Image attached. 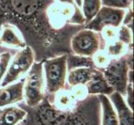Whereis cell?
Here are the masks:
<instances>
[{"mask_svg":"<svg viewBox=\"0 0 134 125\" xmlns=\"http://www.w3.org/2000/svg\"><path fill=\"white\" fill-rule=\"evenodd\" d=\"M6 24L15 26L27 43L40 53L58 52L84 29L86 22L76 3L59 0H0V29Z\"/></svg>","mask_w":134,"mask_h":125,"instance_id":"1","label":"cell"},{"mask_svg":"<svg viewBox=\"0 0 134 125\" xmlns=\"http://www.w3.org/2000/svg\"><path fill=\"white\" fill-rule=\"evenodd\" d=\"M68 53L45 59L43 62V70L47 95L53 96L60 90L66 89L68 67Z\"/></svg>","mask_w":134,"mask_h":125,"instance_id":"2","label":"cell"},{"mask_svg":"<svg viewBox=\"0 0 134 125\" xmlns=\"http://www.w3.org/2000/svg\"><path fill=\"white\" fill-rule=\"evenodd\" d=\"M46 98L43 62H34L24 77V100L27 107L36 108Z\"/></svg>","mask_w":134,"mask_h":125,"instance_id":"3","label":"cell"},{"mask_svg":"<svg viewBox=\"0 0 134 125\" xmlns=\"http://www.w3.org/2000/svg\"><path fill=\"white\" fill-rule=\"evenodd\" d=\"M106 45L101 33L87 29L77 31L70 39L71 51L80 56L92 57L99 50H104Z\"/></svg>","mask_w":134,"mask_h":125,"instance_id":"4","label":"cell"},{"mask_svg":"<svg viewBox=\"0 0 134 125\" xmlns=\"http://www.w3.org/2000/svg\"><path fill=\"white\" fill-rule=\"evenodd\" d=\"M35 53L30 46L18 50L11 58L8 70L0 86L3 87L24 78L35 62Z\"/></svg>","mask_w":134,"mask_h":125,"instance_id":"5","label":"cell"},{"mask_svg":"<svg viewBox=\"0 0 134 125\" xmlns=\"http://www.w3.org/2000/svg\"><path fill=\"white\" fill-rule=\"evenodd\" d=\"M129 70L131 69L128 67L127 54H125L121 58H112L108 65L102 72L113 90L124 97L128 83Z\"/></svg>","mask_w":134,"mask_h":125,"instance_id":"6","label":"cell"},{"mask_svg":"<svg viewBox=\"0 0 134 125\" xmlns=\"http://www.w3.org/2000/svg\"><path fill=\"white\" fill-rule=\"evenodd\" d=\"M125 13V9L102 6L96 16L85 24L84 29L101 33L106 27L118 28L122 24Z\"/></svg>","mask_w":134,"mask_h":125,"instance_id":"7","label":"cell"},{"mask_svg":"<svg viewBox=\"0 0 134 125\" xmlns=\"http://www.w3.org/2000/svg\"><path fill=\"white\" fill-rule=\"evenodd\" d=\"M27 46V43L18 29L12 24H6L0 29V49H22Z\"/></svg>","mask_w":134,"mask_h":125,"instance_id":"8","label":"cell"},{"mask_svg":"<svg viewBox=\"0 0 134 125\" xmlns=\"http://www.w3.org/2000/svg\"><path fill=\"white\" fill-rule=\"evenodd\" d=\"M24 78L6 86H0V108L14 105L24 100Z\"/></svg>","mask_w":134,"mask_h":125,"instance_id":"9","label":"cell"},{"mask_svg":"<svg viewBox=\"0 0 134 125\" xmlns=\"http://www.w3.org/2000/svg\"><path fill=\"white\" fill-rule=\"evenodd\" d=\"M108 98L116 111L119 125H133L132 109L128 107L124 97L114 91L108 96Z\"/></svg>","mask_w":134,"mask_h":125,"instance_id":"10","label":"cell"},{"mask_svg":"<svg viewBox=\"0 0 134 125\" xmlns=\"http://www.w3.org/2000/svg\"><path fill=\"white\" fill-rule=\"evenodd\" d=\"M87 95H107L109 96L114 92L103 76L101 70L97 69L95 74L91 78V80L85 85Z\"/></svg>","mask_w":134,"mask_h":125,"instance_id":"11","label":"cell"},{"mask_svg":"<svg viewBox=\"0 0 134 125\" xmlns=\"http://www.w3.org/2000/svg\"><path fill=\"white\" fill-rule=\"evenodd\" d=\"M97 68H80L68 72L67 85L70 89L77 86H85L93 77Z\"/></svg>","mask_w":134,"mask_h":125,"instance_id":"12","label":"cell"},{"mask_svg":"<svg viewBox=\"0 0 134 125\" xmlns=\"http://www.w3.org/2000/svg\"><path fill=\"white\" fill-rule=\"evenodd\" d=\"M27 115V111L18 106L0 108V125H18L24 121Z\"/></svg>","mask_w":134,"mask_h":125,"instance_id":"13","label":"cell"},{"mask_svg":"<svg viewBox=\"0 0 134 125\" xmlns=\"http://www.w3.org/2000/svg\"><path fill=\"white\" fill-rule=\"evenodd\" d=\"M101 108L100 125H119L118 118L113 104L107 95H98Z\"/></svg>","mask_w":134,"mask_h":125,"instance_id":"14","label":"cell"},{"mask_svg":"<svg viewBox=\"0 0 134 125\" xmlns=\"http://www.w3.org/2000/svg\"><path fill=\"white\" fill-rule=\"evenodd\" d=\"M77 99L73 94L72 89L69 90L64 89L60 90L53 96V102L51 104L60 111L63 112H70L74 109L76 106Z\"/></svg>","mask_w":134,"mask_h":125,"instance_id":"15","label":"cell"},{"mask_svg":"<svg viewBox=\"0 0 134 125\" xmlns=\"http://www.w3.org/2000/svg\"><path fill=\"white\" fill-rule=\"evenodd\" d=\"M68 71L80 68H94L92 57L80 56L76 54H68L67 58Z\"/></svg>","mask_w":134,"mask_h":125,"instance_id":"16","label":"cell"},{"mask_svg":"<svg viewBox=\"0 0 134 125\" xmlns=\"http://www.w3.org/2000/svg\"><path fill=\"white\" fill-rule=\"evenodd\" d=\"M111 58H118L124 56L132 50V46H128L119 40H115L108 43L104 49Z\"/></svg>","mask_w":134,"mask_h":125,"instance_id":"17","label":"cell"},{"mask_svg":"<svg viewBox=\"0 0 134 125\" xmlns=\"http://www.w3.org/2000/svg\"><path fill=\"white\" fill-rule=\"evenodd\" d=\"M101 7V0H82V13L85 18L86 24L96 16Z\"/></svg>","mask_w":134,"mask_h":125,"instance_id":"18","label":"cell"},{"mask_svg":"<svg viewBox=\"0 0 134 125\" xmlns=\"http://www.w3.org/2000/svg\"><path fill=\"white\" fill-rule=\"evenodd\" d=\"M92 58V61H93L94 68L101 71H103L108 65L111 59H112L105 50H99Z\"/></svg>","mask_w":134,"mask_h":125,"instance_id":"19","label":"cell"},{"mask_svg":"<svg viewBox=\"0 0 134 125\" xmlns=\"http://www.w3.org/2000/svg\"><path fill=\"white\" fill-rule=\"evenodd\" d=\"M118 40L128 46L132 45V30L127 26L121 24L118 28Z\"/></svg>","mask_w":134,"mask_h":125,"instance_id":"20","label":"cell"},{"mask_svg":"<svg viewBox=\"0 0 134 125\" xmlns=\"http://www.w3.org/2000/svg\"><path fill=\"white\" fill-rule=\"evenodd\" d=\"M101 2L102 6L126 10V9L132 7L133 0H101Z\"/></svg>","mask_w":134,"mask_h":125,"instance_id":"21","label":"cell"},{"mask_svg":"<svg viewBox=\"0 0 134 125\" xmlns=\"http://www.w3.org/2000/svg\"><path fill=\"white\" fill-rule=\"evenodd\" d=\"M12 58V53L9 51H3L0 53V83H2L6 74L9 63Z\"/></svg>","mask_w":134,"mask_h":125,"instance_id":"22","label":"cell"},{"mask_svg":"<svg viewBox=\"0 0 134 125\" xmlns=\"http://www.w3.org/2000/svg\"><path fill=\"white\" fill-rule=\"evenodd\" d=\"M67 125H92V123L83 113L77 112L72 113V117L69 115V119Z\"/></svg>","mask_w":134,"mask_h":125,"instance_id":"23","label":"cell"},{"mask_svg":"<svg viewBox=\"0 0 134 125\" xmlns=\"http://www.w3.org/2000/svg\"><path fill=\"white\" fill-rule=\"evenodd\" d=\"M101 35L103 37V39L105 40L106 44L113 42L117 40L118 38V28L106 27L101 31Z\"/></svg>","mask_w":134,"mask_h":125,"instance_id":"24","label":"cell"},{"mask_svg":"<svg viewBox=\"0 0 134 125\" xmlns=\"http://www.w3.org/2000/svg\"><path fill=\"white\" fill-rule=\"evenodd\" d=\"M132 19H133V11H132V7H131L126 9V13L123 17L122 24L127 26V28L132 30Z\"/></svg>","mask_w":134,"mask_h":125,"instance_id":"25","label":"cell"},{"mask_svg":"<svg viewBox=\"0 0 134 125\" xmlns=\"http://www.w3.org/2000/svg\"><path fill=\"white\" fill-rule=\"evenodd\" d=\"M75 2V3L77 4V6L78 8H82V0H73Z\"/></svg>","mask_w":134,"mask_h":125,"instance_id":"26","label":"cell"},{"mask_svg":"<svg viewBox=\"0 0 134 125\" xmlns=\"http://www.w3.org/2000/svg\"><path fill=\"white\" fill-rule=\"evenodd\" d=\"M18 125H23V124H21V123H19V124H18Z\"/></svg>","mask_w":134,"mask_h":125,"instance_id":"27","label":"cell"}]
</instances>
